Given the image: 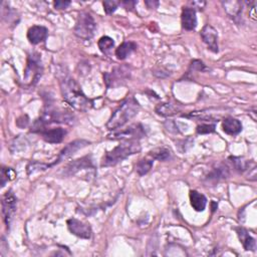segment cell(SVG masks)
<instances>
[{
    "instance_id": "1",
    "label": "cell",
    "mask_w": 257,
    "mask_h": 257,
    "mask_svg": "<svg viewBox=\"0 0 257 257\" xmlns=\"http://www.w3.org/2000/svg\"><path fill=\"white\" fill-rule=\"evenodd\" d=\"M62 94L65 101L77 111H87L92 107V103L83 93L81 87L68 73H57Z\"/></svg>"
},
{
    "instance_id": "2",
    "label": "cell",
    "mask_w": 257,
    "mask_h": 257,
    "mask_svg": "<svg viewBox=\"0 0 257 257\" xmlns=\"http://www.w3.org/2000/svg\"><path fill=\"white\" fill-rule=\"evenodd\" d=\"M140 111V105L134 96L127 97L126 100L118 106L114 112L107 124V128L110 131H116L125 126L129 121Z\"/></svg>"
},
{
    "instance_id": "3",
    "label": "cell",
    "mask_w": 257,
    "mask_h": 257,
    "mask_svg": "<svg viewBox=\"0 0 257 257\" xmlns=\"http://www.w3.org/2000/svg\"><path fill=\"white\" fill-rule=\"evenodd\" d=\"M141 152L139 141H126L107 152L102 161V167H112L127 159L128 157Z\"/></svg>"
},
{
    "instance_id": "4",
    "label": "cell",
    "mask_w": 257,
    "mask_h": 257,
    "mask_svg": "<svg viewBox=\"0 0 257 257\" xmlns=\"http://www.w3.org/2000/svg\"><path fill=\"white\" fill-rule=\"evenodd\" d=\"M96 29V23L91 13L83 11L78 14L77 21L74 26V34L83 39V41H90L94 35Z\"/></svg>"
},
{
    "instance_id": "5",
    "label": "cell",
    "mask_w": 257,
    "mask_h": 257,
    "mask_svg": "<svg viewBox=\"0 0 257 257\" xmlns=\"http://www.w3.org/2000/svg\"><path fill=\"white\" fill-rule=\"evenodd\" d=\"M146 136L145 128L141 124L131 125L124 130H116L108 136L111 140H126V141H139Z\"/></svg>"
},
{
    "instance_id": "6",
    "label": "cell",
    "mask_w": 257,
    "mask_h": 257,
    "mask_svg": "<svg viewBox=\"0 0 257 257\" xmlns=\"http://www.w3.org/2000/svg\"><path fill=\"white\" fill-rule=\"evenodd\" d=\"M44 68L42 66V59L38 53H32L28 56V61L25 69L24 80L31 85L37 84L39 78L42 77Z\"/></svg>"
},
{
    "instance_id": "7",
    "label": "cell",
    "mask_w": 257,
    "mask_h": 257,
    "mask_svg": "<svg viewBox=\"0 0 257 257\" xmlns=\"http://www.w3.org/2000/svg\"><path fill=\"white\" fill-rule=\"evenodd\" d=\"M88 145H90V142L87 141V140H75L70 144H68L62 151L61 153L58 154L56 160L51 163V164H47V169L52 167V166H55L57 164H59L61 162L69 159L70 157H71L72 155H74L78 150H81L85 147H87Z\"/></svg>"
},
{
    "instance_id": "8",
    "label": "cell",
    "mask_w": 257,
    "mask_h": 257,
    "mask_svg": "<svg viewBox=\"0 0 257 257\" xmlns=\"http://www.w3.org/2000/svg\"><path fill=\"white\" fill-rule=\"evenodd\" d=\"M16 197L12 193V191H8L5 193L2 198V214L3 220L5 225L9 228L11 220L13 218V215L16 211Z\"/></svg>"
},
{
    "instance_id": "9",
    "label": "cell",
    "mask_w": 257,
    "mask_h": 257,
    "mask_svg": "<svg viewBox=\"0 0 257 257\" xmlns=\"http://www.w3.org/2000/svg\"><path fill=\"white\" fill-rule=\"evenodd\" d=\"M128 77H130V71L124 67L117 68L112 72H107L104 75L105 83L108 88H115L122 85V83L126 82Z\"/></svg>"
},
{
    "instance_id": "10",
    "label": "cell",
    "mask_w": 257,
    "mask_h": 257,
    "mask_svg": "<svg viewBox=\"0 0 257 257\" xmlns=\"http://www.w3.org/2000/svg\"><path fill=\"white\" fill-rule=\"evenodd\" d=\"M200 35L203 43L208 47V49H210L214 53L219 51L218 33H217V30L212 25L206 24L202 28Z\"/></svg>"
},
{
    "instance_id": "11",
    "label": "cell",
    "mask_w": 257,
    "mask_h": 257,
    "mask_svg": "<svg viewBox=\"0 0 257 257\" xmlns=\"http://www.w3.org/2000/svg\"><path fill=\"white\" fill-rule=\"evenodd\" d=\"M67 224L70 233L77 237H80V238L90 239L92 237V228L89 224H86L74 218L69 219Z\"/></svg>"
},
{
    "instance_id": "12",
    "label": "cell",
    "mask_w": 257,
    "mask_h": 257,
    "mask_svg": "<svg viewBox=\"0 0 257 257\" xmlns=\"http://www.w3.org/2000/svg\"><path fill=\"white\" fill-rule=\"evenodd\" d=\"M229 175H230V172H229L228 167L224 164H221L219 166H217L216 168H214L206 176L205 184H206V186H214L216 183H218L219 181L227 179Z\"/></svg>"
},
{
    "instance_id": "13",
    "label": "cell",
    "mask_w": 257,
    "mask_h": 257,
    "mask_svg": "<svg viewBox=\"0 0 257 257\" xmlns=\"http://www.w3.org/2000/svg\"><path fill=\"white\" fill-rule=\"evenodd\" d=\"M93 167V163L91 160L90 156H86L84 158H81V159L74 160L70 162L64 170V176L70 177L71 175H74L78 171H81L83 169H89Z\"/></svg>"
},
{
    "instance_id": "14",
    "label": "cell",
    "mask_w": 257,
    "mask_h": 257,
    "mask_svg": "<svg viewBox=\"0 0 257 257\" xmlns=\"http://www.w3.org/2000/svg\"><path fill=\"white\" fill-rule=\"evenodd\" d=\"M48 34L47 27L43 25H33L27 31V39L31 45H38L44 43Z\"/></svg>"
},
{
    "instance_id": "15",
    "label": "cell",
    "mask_w": 257,
    "mask_h": 257,
    "mask_svg": "<svg viewBox=\"0 0 257 257\" xmlns=\"http://www.w3.org/2000/svg\"><path fill=\"white\" fill-rule=\"evenodd\" d=\"M182 27L186 30H194L197 26L196 10L191 7H184L181 15Z\"/></svg>"
},
{
    "instance_id": "16",
    "label": "cell",
    "mask_w": 257,
    "mask_h": 257,
    "mask_svg": "<svg viewBox=\"0 0 257 257\" xmlns=\"http://www.w3.org/2000/svg\"><path fill=\"white\" fill-rule=\"evenodd\" d=\"M44 140L50 144L62 143L67 135V131L63 128H54L50 130H46L42 133Z\"/></svg>"
},
{
    "instance_id": "17",
    "label": "cell",
    "mask_w": 257,
    "mask_h": 257,
    "mask_svg": "<svg viewBox=\"0 0 257 257\" xmlns=\"http://www.w3.org/2000/svg\"><path fill=\"white\" fill-rule=\"evenodd\" d=\"M222 130L225 134L229 136H236L242 131V124L239 120H237V118L228 117L224 118L222 123Z\"/></svg>"
},
{
    "instance_id": "18",
    "label": "cell",
    "mask_w": 257,
    "mask_h": 257,
    "mask_svg": "<svg viewBox=\"0 0 257 257\" xmlns=\"http://www.w3.org/2000/svg\"><path fill=\"white\" fill-rule=\"evenodd\" d=\"M236 232H237V235H238V237H239V240L242 243L244 249L247 251H255L256 241L253 237L249 234V232L242 227L236 228Z\"/></svg>"
},
{
    "instance_id": "19",
    "label": "cell",
    "mask_w": 257,
    "mask_h": 257,
    "mask_svg": "<svg viewBox=\"0 0 257 257\" xmlns=\"http://www.w3.org/2000/svg\"><path fill=\"white\" fill-rule=\"evenodd\" d=\"M190 202L193 209L197 212H202L205 210L207 205L206 197L198 191H190Z\"/></svg>"
},
{
    "instance_id": "20",
    "label": "cell",
    "mask_w": 257,
    "mask_h": 257,
    "mask_svg": "<svg viewBox=\"0 0 257 257\" xmlns=\"http://www.w3.org/2000/svg\"><path fill=\"white\" fill-rule=\"evenodd\" d=\"M181 111L179 105H175L172 103H162L155 108V112L161 117H172L177 115Z\"/></svg>"
},
{
    "instance_id": "21",
    "label": "cell",
    "mask_w": 257,
    "mask_h": 257,
    "mask_svg": "<svg viewBox=\"0 0 257 257\" xmlns=\"http://www.w3.org/2000/svg\"><path fill=\"white\" fill-rule=\"evenodd\" d=\"M136 48L137 45L134 42H125L116 49V56L120 61H124Z\"/></svg>"
},
{
    "instance_id": "22",
    "label": "cell",
    "mask_w": 257,
    "mask_h": 257,
    "mask_svg": "<svg viewBox=\"0 0 257 257\" xmlns=\"http://www.w3.org/2000/svg\"><path fill=\"white\" fill-rule=\"evenodd\" d=\"M149 156L152 157V159L165 162L171 158V151L167 148H158L149 152Z\"/></svg>"
},
{
    "instance_id": "23",
    "label": "cell",
    "mask_w": 257,
    "mask_h": 257,
    "mask_svg": "<svg viewBox=\"0 0 257 257\" xmlns=\"http://www.w3.org/2000/svg\"><path fill=\"white\" fill-rule=\"evenodd\" d=\"M153 165H154V159H147V158H144V159L140 160L137 163L136 172L140 176H144L152 169Z\"/></svg>"
},
{
    "instance_id": "24",
    "label": "cell",
    "mask_w": 257,
    "mask_h": 257,
    "mask_svg": "<svg viewBox=\"0 0 257 257\" xmlns=\"http://www.w3.org/2000/svg\"><path fill=\"white\" fill-rule=\"evenodd\" d=\"M97 46H98V48H100V50L103 53L108 54L114 48L115 42H114V39L110 36H103L98 39Z\"/></svg>"
},
{
    "instance_id": "25",
    "label": "cell",
    "mask_w": 257,
    "mask_h": 257,
    "mask_svg": "<svg viewBox=\"0 0 257 257\" xmlns=\"http://www.w3.org/2000/svg\"><path fill=\"white\" fill-rule=\"evenodd\" d=\"M230 160H231V163L233 164L234 168L240 173H243L244 171H246L248 169L249 162L244 160L243 158H241V157H230Z\"/></svg>"
},
{
    "instance_id": "26",
    "label": "cell",
    "mask_w": 257,
    "mask_h": 257,
    "mask_svg": "<svg viewBox=\"0 0 257 257\" xmlns=\"http://www.w3.org/2000/svg\"><path fill=\"white\" fill-rule=\"evenodd\" d=\"M16 177V173L11 168L3 167L1 169V187H4L8 181H12Z\"/></svg>"
},
{
    "instance_id": "27",
    "label": "cell",
    "mask_w": 257,
    "mask_h": 257,
    "mask_svg": "<svg viewBox=\"0 0 257 257\" xmlns=\"http://www.w3.org/2000/svg\"><path fill=\"white\" fill-rule=\"evenodd\" d=\"M215 129H216L215 124H203V125H199L198 127H197L196 132L199 135H205V134L214 133Z\"/></svg>"
},
{
    "instance_id": "28",
    "label": "cell",
    "mask_w": 257,
    "mask_h": 257,
    "mask_svg": "<svg viewBox=\"0 0 257 257\" xmlns=\"http://www.w3.org/2000/svg\"><path fill=\"white\" fill-rule=\"evenodd\" d=\"M103 4H104L105 12L107 14H112V13H114L117 10V6L120 5V2L114 1V0H113V1H112V0H109V1H104Z\"/></svg>"
},
{
    "instance_id": "29",
    "label": "cell",
    "mask_w": 257,
    "mask_h": 257,
    "mask_svg": "<svg viewBox=\"0 0 257 257\" xmlns=\"http://www.w3.org/2000/svg\"><path fill=\"white\" fill-rule=\"evenodd\" d=\"M70 1H62V0H58V1L54 2V7L56 9H67L70 5Z\"/></svg>"
},
{
    "instance_id": "30",
    "label": "cell",
    "mask_w": 257,
    "mask_h": 257,
    "mask_svg": "<svg viewBox=\"0 0 257 257\" xmlns=\"http://www.w3.org/2000/svg\"><path fill=\"white\" fill-rule=\"evenodd\" d=\"M136 1H122L120 2L121 5H123L127 10H133V8H135L136 5Z\"/></svg>"
},
{
    "instance_id": "31",
    "label": "cell",
    "mask_w": 257,
    "mask_h": 257,
    "mask_svg": "<svg viewBox=\"0 0 257 257\" xmlns=\"http://www.w3.org/2000/svg\"><path fill=\"white\" fill-rule=\"evenodd\" d=\"M249 16H250V18L252 19L253 22H256V9H255V3H254L253 6L250 8Z\"/></svg>"
},
{
    "instance_id": "32",
    "label": "cell",
    "mask_w": 257,
    "mask_h": 257,
    "mask_svg": "<svg viewBox=\"0 0 257 257\" xmlns=\"http://www.w3.org/2000/svg\"><path fill=\"white\" fill-rule=\"evenodd\" d=\"M148 8H156L158 5H159V2L158 1H146L145 2Z\"/></svg>"
},
{
    "instance_id": "33",
    "label": "cell",
    "mask_w": 257,
    "mask_h": 257,
    "mask_svg": "<svg viewBox=\"0 0 257 257\" xmlns=\"http://www.w3.org/2000/svg\"><path fill=\"white\" fill-rule=\"evenodd\" d=\"M217 207H218V204H217L216 202H214V201H212L211 202V208H212V212H214L216 209H217Z\"/></svg>"
}]
</instances>
